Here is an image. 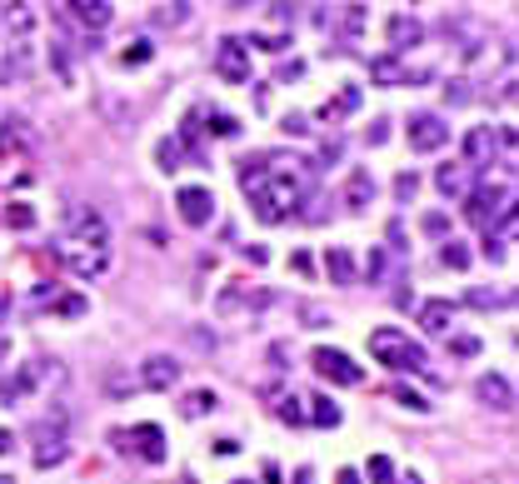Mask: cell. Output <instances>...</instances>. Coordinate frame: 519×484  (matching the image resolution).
Wrapping results in <instances>:
<instances>
[{
  "label": "cell",
  "mask_w": 519,
  "mask_h": 484,
  "mask_svg": "<svg viewBox=\"0 0 519 484\" xmlns=\"http://www.w3.org/2000/svg\"><path fill=\"white\" fill-rule=\"evenodd\" d=\"M240 185H245L250 205H255V215L265 220V225H280V220H290L295 210H300V175L295 170H270V165L245 160Z\"/></svg>",
  "instance_id": "6da1fadb"
},
{
  "label": "cell",
  "mask_w": 519,
  "mask_h": 484,
  "mask_svg": "<svg viewBox=\"0 0 519 484\" xmlns=\"http://www.w3.org/2000/svg\"><path fill=\"white\" fill-rule=\"evenodd\" d=\"M369 355H375L379 365H389V370H424V350L405 330H389V324L369 334Z\"/></svg>",
  "instance_id": "7a4b0ae2"
},
{
  "label": "cell",
  "mask_w": 519,
  "mask_h": 484,
  "mask_svg": "<svg viewBox=\"0 0 519 484\" xmlns=\"http://www.w3.org/2000/svg\"><path fill=\"white\" fill-rule=\"evenodd\" d=\"M310 365H314V375H320V379H330V385H345V389H355L360 379H365V370H360L355 360L345 355V350H330V344H320V350H314Z\"/></svg>",
  "instance_id": "3957f363"
},
{
  "label": "cell",
  "mask_w": 519,
  "mask_h": 484,
  "mask_svg": "<svg viewBox=\"0 0 519 484\" xmlns=\"http://www.w3.org/2000/svg\"><path fill=\"white\" fill-rule=\"evenodd\" d=\"M175 205H180V220L190 230H205L210 220H215V195H210L205 185H185V190L175 195Z\"/></svg>",
  "instance_id": "277c9868"
},
{
  "label": "cell",
  "mask_w": 519,
  "mask_h": 484,
  "mask_svg": "<svg viewBox=\"0 0 519 484\" xmlns=\"http://www.w3.org/2000/svg\"><path fill=\"white\" fill-rule=\"evenodd\" d=\"M70 240L65 245H80V250H105L110 245V225L105 215H96V210H70Z\"/></svg>",
  "instance_id": "5b68a950"
},
{
  "label": "cell",
  "mask_w": 519,
  "mask_h": 484,
  "mask_svg": "<svg viewBox=\"0 0 519 484\" xmlns=\"http://www.w3.org/2000/svg\"><path fill=\"white\" fill-rule=\"evenodd\" d=\"M215 76L220 80H230V86H245L250 80V55H245V41H220L215 45Z\"/></svg>",
  "instance_id": "8992f818"
},
{
  "label": "cell",
  "mask_w": 519,
  "mask_h": 484,
  "mask_svg": "<svg viewBox=\"0 0 519 484\" xmlns=\"http://www.w3.org/2000/svg\"><path fill=\"white\" fill-rule=\"evenodd\" d=\"M509 200H514V190H509V185H485V190H475V195H469L465 215H469V220H479V225H485V220L505 215V210H509Z\"/></svg>",
  "instance_id": "52a82bcc"
},
{
  "label": "cell",
  "mask_w": 519,
  "mask_h": 484,
  "mask_svg": "<svg viewBox=\"0 0 519 484\" xmlns=\"http://www.w3.org/2000/svg\"><path fill=\"white\" fill-rule=\"evenodd\" d=\"M405 135H410V151L430 155V151H444V141H450V125H444L440 115H414Z\"/></svg>",
  "instance_id": "ba28073f"
},
{
  "label": "cell",
  "mask_w": 519,
  "mask_h": 484,
  "mask_svg": "<svg viewBox=\"0 0 519 484\" xmlns=\"http://www.w3.org/2000/svg\"><path fill=\"white\" fill-rule=\"evenodd\" d=\"M125 444L141 454L145 464H165V430L160 425H135V430H125Z\"/></svg>",
  "instance_id": "9c48e42d"
},
{
  "label": "cell",
  "mask_w": 519,
  "mask_h": 484,
  "mask_svg": "<svg viewBox=\"0 0 519 484\" xmlns=\"http://www.w3.org/2000/svg\"><path fill=\"white\" fill-rule=\"evenodd\" d=\"M0 25H5V35H15V50H25V41H31V31H35L31 0H5V11H0Z\"/></svg>",
  "instance_id": "30bf717a"
},
{
  "label": "cell",
  "mask_w": 519,
  "mask_h": 484,
  "mask_svg": "<svg viewBox=\"0 0 519 484\" xmlns=\"http://www.w3.org/2000/svg\"><path fill=\"white\" fill-rule=\"evenodd\" d=\"M65 265H70V275H80V280H96V275H105V269H110V250L65 245Z\"/></svg>",
  "instance_id": "8fae6325"
},
{
  "label": "cell",
  "mask_w": 519,
  "mask_h": 484,
  "mask_svg": "<svg viewBox=\"0 0 519 484\" xmlns=\"http://www.w3.org/2000/svg\"><path fill=\"white\" fill-rule=\"evenodd\" d=\"M475 395H479V405L499 409V415H509V409H514V385H509L505 375H479Z\"/></svg>",
  "instance_id": "7c38bea8"
},
{
  "label": "cell",
  "mask_w": 519,
  "mask_h": 484,
  "mask_svg": "<svg viewBox=\"0 0 519 484\" xmlns=\"http://www.w3.org/2000/svg\"><path fill=\"white\" fill-rule=\"evenodd\" d=\"M175 379H180V365H175L170 355H150L141 365V385L145 389H175Z\"/></svg>",
  "instance_id": "4fadbf2b"
},
{
  "label": "cell",
  "mask_w": 519,
  "mask_h": 484,
  "mask_svg": "<svg viewBox=\"0 0 519 484\" xmlns=\"http://www.w3.org/2000/svg\"><path fill=\"white\" fill-rule=\"evenodd\" d=\"M70 21H80L86 31H105L115 11H110V0H70Z\"/></svg>",
  "instance_id": "5bb4252c"
},
{
  "label": "cell",
  "mask_w": 519,
  "mask_h": 484,
  "mask_svg": "<svg viewBox=\"0 0 519 484\" xmlns=\"http://www.w3.org/2000/svg\"><path fill=\"white\" fill-rule=\"evenodd\" d=\"M385 35H389V45H395V50H414V45L424 41V25L414 21V15H395V21L385 25Z\"/></svg>",
  "instance_id": "9a60e30c"
},
{
  "label": "cell",
  "mask_w": 519,
  "mask_h": 484,
  "mask_svg": "<svg viewBox=\"0 0 519 484\" xmlns=\"http://www.w3.org/2000/svg\"><path fill=\"white\" fill-rule=\"evenodd\" d=\"M420 324H424L430 334H450L454 305H450V300H424V305H420Z\"/></svg>",
  "instance_id": "2e32d148"
},
{
  "label": "cell",
  "mask_w": 519,
  "mask_h": 484,
  "mask_svg": "<svg viewBox=\"0 0 519 484\" xmlns=\"http://www.w3.org/2000/svg\"><path fill=\"white\" fill-rule=\"evenodd\" d=\"M324 275H330L335 285H355V260H350L345 245H330V250H324Z\"/></svg>",
  "instance_id": "e0dca14e"
},
{
  "label": "cell",
  "mask_w": 519,
  "mask_h": 484,
  "mask_svg": "<svg viewBox=\"0 0 519 484\" xmlns=\"http://www.w3.org/2000/svg\"><path fill=\"white\" fill-rule=\"evenodd\" d=\"M489 155H495V130L489 125H475L465 135V165H485Z\"/></svg>",
  "instance_id": "ac0fdd59"
},
{
  "label": "cell",
  "mask_w": 519,
  "mask_h": 484,
  "mask_svg": "<svg viewBox=\"0 0 519 484\" xmlns=\"http://www.w3.org/2000/svg\"><path fill=\"white\" fill-rule=\"evenodd\" d=\"M35 379H41V370H21V375L0 379V405H15V399H25L35 389Z\"/></svg>",
  "instance_id": "d6986e66"
},
{
  "label": "cell",
  "mask_w": 519,
  "mask_h": 484,
  "mask_svg": "<svg viewBox=\"0 0 519 484\" xmlns=\"http://www.w3.org/2000/svg\"><path fill=\"white\" fill-rule=\"evenodd\" d=\"M305 405H310V415H305L310 425H320V430H335L340 425V405L330 395H314V399H305Z\"/></svg>",
  "instance_id": "ffe728a7"
},
{
  "label": "cell",
  "mask_w": 519,
  "mask_h": 484,
  "mask_svg": "<svg viewBox=\"0 0 519 484\" xmlns=\"http://www.w3.org/2000/svg\"><path fill=\"white\" fill-rule=\"evenodd\" d=\"M369 76H375L379 86H405V80H410V70H405V65L395 60V55H379V60L369 65Z\"/></svg>",
  "instance_id": "44dd1931"
},
{
  "label": "cell",
  "mask_w": 519,
  "mask_h": 484,
  "mask_svg": "<svg viewBox=\"0 0 519 484\" xmlns=\"http://www.w3.org/2000/svg\"><path fill=\"white\" fill-rule=\"evenodd\" d=\"M434 185H440L444 195H465V185H469V165H440Z\"/></svg>",
  "instance_id": "7402d4cb"
},
{
  "label": "cell",
  "mask_w": 519,
  "mask_h": 484,
  "mask_svg": "<svg viewBox=\"0 0 519 484\" xmlns=\"http://www.w3.org/2000/svg\"><path fill=\"white\" fill-rule=\"evenodd\" d=\"M220 405V399L215 395H210V389H190V395H185V420H205V415H210V409H215Z\"/></svg>",
  "instance_id": "603a6c76"
},
{
  "label": "cell",
  "mask_w": 519,
  "mask_h": 484,
  "mask_svg": "<svg viewBox=\"0 0 519 484\" xmlns=\"http://www.w3.org/2000/svg\"><path fill=\"white\" fill-rule=\"evenodd\" d=\"M360 110V86H345L330 105H324V120H340V115H355Z\"/></svg>",
  "instance_id": "cb8c5ba5"
},
{
  "label": "cell",
  "mask_w": 519,
  "mask_h": 484,
  "mask_svg": "<svg viewBox=\"0 0 519 484\" xmlns=\"http://www.w3.org/2000/svg\"><path fill=\"white\" fill-rule=\"evenodd\" d=\"M345 200L355 205V210H365V205H369V175H365V170H355V175H350V190H345Z\"/></svg>",
  "instance_id": "d4e9b609"
},
{
  "label": "cell",
  "mask_w": 519,
  "mask_h": 484,
  "mask_svg": "<svg viewBox=\"0 0 519 484\" xmlns=\"http://www.w3.org/2000/svg\"><path fill=\"white\" fill-rule=\"evenodd\" d=\"M5 225H11V230H35V210H31V205H21V200H15L11 210H5Z\"/></svg>",
  "instance_id": "484cf974"
},
{
  "label": "cell",
  "mask_w": 519,
  "mask_h": 484,
  "mask_svg": "<svg viewBox=\"0 0 519 484\" xmlns=\"http://www.w3.org/2000/svg\"><path fill=\"white\" fill-rule=\"evenodd\" d=\"M365 474H369V484H395V464H389V454H375Z\"/></svg>",
  "instance_id": "4316f807"
},
{
  "label": "cell",
  "mask_w": 519,
  "mask_h": 484,
  "mask_svg": "<svg viewBox=\"0 0 519 484\" xmlns=\"http://www.w3.org/2000/svg\"><path fill=\"white\" fill-rule=\"evenodd\" d=\"M440 260H444V265H450V269H465V265H469V250L460 245V240H450V245L440 250Z\"/></svg>",
  "instance_id": "83f0119b"
},
{
  "label": "cell",
  "mask_w": 519,
  "mask_h": 484,
  "mask_svg": "<svg viewBox=\"0 0 519 484\" xmlns=\"http://www.w3.org/2000/svg\"><path fill=\"white\" fill-rule=\"evenodd\" d=\"M60 460H65V440L41 444V450H35V464H41V470H50V464H60Z\"/></svg>",
  "instance_id": "f1b7e54d"
},
{
  "label": "cell",
  "mask_w": 519,
  "mask_h": 484,
  "mask_svg": "<svg viewBox=\"0 0 519 484\" xmlns=\"http://www.w3.org/2000/svg\"><path fill=\"white\" fill-rule=\"evenodd\" d=\"M450 355H460V360L479 355V340H475V334H450Z\"/></svg>",
  "instance_id": "f546056e"
},
{
  "label": "cell",
  "mask_w": 519,
  "mask_h": 484,
  "mask_svg": "<svg viewBox=\"0 0 519 484\" xmlns=\"http://www.w3.org/2000/svg\"><path fill=\"white\" fill-rule=\"evenodd\" d=\"M55 315L76 320V315H86V300H80V295H60V300H55Z\"/></svg>",
  "instance_id": "4dcf8cb0"
},
{
  "label": "cell",
  "mask_w": 519,
  "mask_h": 484,
  "mask_svg": "<svg viewBox=\"0 0 519 484\" xmlns=\"http://www.w3.org/2000/svg\"><path fill=\"white\" fill-rule=\"evenodd\" d=\"M300 405H305V399L285 395V399H280V420H285V425H300V420H305V409H300Z\"/></svg>",
  "instance_id": "1f68e13d"
},
{
  "label": "cell",
  "mask_w": 519,
  "mask_h": 484,
  "mask_svg": "<svg viewBox=\"0 0 519 484\" xmlns=\"http://www.w3.org/2000/svg\"><path fill=\"white\" fill-rule=\"evenodd\" d=\"M150 41H135V45H130V50L125 55H120V65H145V60H150Z\"/></svg>",
  "instance_id": "d6a6232c"
},
{
  "label": "cell",
  "mask_w": 519,
  "mask_h": 484,
  "mask_svg": "<svg viewBox=\"0 0 519 484\" xmlns=\"http://www.w3.org/2000/svg\"><path fill=\"white\" fill-rule=\"evenodd\" d=\"M340 31H345L350 41H360V31H365V11H360V5H355V11H345V21H340Z\"/></svg>",
  "instance_id": "836d02e7"
},
{
  "label": "cell",
  "mask_w": 519,
  "mask_h": 484,
  "mask_svg": "<svg viewBox=\"0 0 519 484\" xmlns=\"http://www.w3.org/2000/svg\"><path fill=\"white\" fill-rule=\"evenodd\" d=\"M469 305H479V310H495V305H509V295H495V290H469Z\"/></svg>",
  "instance_id": "e575fe53"
},
{
  "label": "cell",
  "mask_w": 519,
  "mask_h": 484,
  "mask_svg": "<svg viewBox=\"0 0 519 484\" xmlns=\"http://www.w3.org/2000/svg\"><path fill=\"white\" fill-rule=\"evenodd\" d=\"M395 195H400V205H410V200H414V195H420V180H414V175H410V170H405V175H400V180H395Z\"/></svg>",
  "instance_id": "d590c367"
},
{
  "label": "cell",
  "mask_w": 519,
  "mask_h": 484,
  "mask_svg": "<svg viewBox=\"0 0 519 484\" xmlns=\"http://www.w3.org/2000/svg\"><path fill=\"white\" fill-rule=\"evenodd\" d=\"M205 130H210V135H225V141H230V135H235L240 125H235V115H210V125H205Z\"/></svg>",
  "instance_id": "8d00e7d4"
},
{
  "label": "cell",
  "mask_w": 519,
  "mask_h": 484,
  "mask_svg": "<svg viewBox=\"0 0 519 484\" xmlns=\"http://www.w3.org/2000/svg\"><path fill=\"white\" fill-rule=\"evenodd\" d=\"M385 275H389V260H385V250H375V255H369V280L385 285Z\"/></svg>",
  "instance_id": "74e56055"
},
{
  "label": "cell",
  "mask_w": 519,
  "mask_h": 484,
  "mask_svg": "<svg viewBox=\"0 0 519 484\" xmlns=\"http://www.w3.org/2000/svg\"><path fill=\"white\" fill-rule=\"evenodd\" d=\"M180 141H160V160H165V170H175V165H180Z\"/></svg>",
  "instance_id": "f35d334b"
},
{
  "label": "cell",
  "mask_w": 519,
  "mask_h": 484,
  "mask_svg": "<svg viewBox=\"0 0 519 484\" xmlns=\"http://www.w3.org/2000/svg\"><path fill=\"white\" fill-rule=\"evenodd\" d=\"M395 399H400L405 409H420V415H424V409H430V405H424L420 395H414V389H395Z\"/></svg>",
  "instance_id": "ab89813d"
},
{
  "label": "cell",
  "mask_w": 519,
  "mask_h": 484,
  "mask_svg": "<svg viewBox=\"0 0 519 484\" xmlns=\"http://www.w3.org/2000/svg\"><path fill=\"white\" fill-rule=\"evenodd\" d=\"M485 260H505V235H489L485 240Z\"/></svg>",
  "instance_id": "60d3db41"
},
{
  "label": "cell",
  "mask_w": 519,
  "mask_h": 484,
  "mask_svg": "<svg viewBox=\"0 0 519 484\" xmlns=\"http://www.w3.org/2000/svg\"><path fill=\"white\" fill-rule=\"evenodd\" d=\"M285 130H290V135H305V130H310V120H305V115H285Z\"/></svg>",
  "instance_id": "b9f144b4"
},
{
  "label": "cell",
  "mask_w": 519,
  "mask_h": 484,
  "mask_svg": "<svg viewBox=\"0 0 519 484\" xmlns=\"http://www.w3.org/2000/svg\"><path fill=\"white\" fill-rule=\"evenodd\" d=\"M444 225H450L444 215H424V230H430V235H444Z\"/></svg>",
  "instance_id": "7bdbcfd3"
},
{
  "label": "cell",
  "mask_w": 519,
  "mask_h": 484,
  "mask_svg": "<svg viewBox=\"0 0 519 484\" xmlns=\"http://www.w3.org/2000/svg\"><path fill=\"white\" fill-rule=\"evenodd\" d=\"M11 450H15V434H11V430H0V460H5Z\"/></svg>",
  "instance_id": "ee69618b"
},
{
  "label": "cell",
  "mask_w": 519,
  "mask_h": 484,
  "mask_svg": "<svg viewBox=\"0 0 519 484\" xmlns=\"http://www.w3.org/2000/svg\"><path fill=\"white\" fill-rule=\"evenodd\" d=\"M215 454H240V440H215Z\"/></svg>",
  "instance_id": "f6af8a7d"
},
{
  "label": "cell",
  "mask_w": 519,
  "mask_h": 484,
  "mask_svg": "<svg viewBox=\"0 0 519 484\" xmlns=\"http://www.w3.org/2000/svg\"><path fill=\"white\" fill-rule=\"evenodd\" d=\"M335 484H365V479H360L355 470H340V474H335Z\"/></svg>",
  "instance_id": "bcb514c9"
},
{
  "label": "cell",
  "mask_w": 519,
  "mask_h": 484,
  "mask_svg": "<svg viewBox=\"0 0 519 484\" xmlns=\"http://www.w3.org/2000/svg\"><path fill=\"white\" fill-rule=\"evenodd\" d=\"M5 310H11V295L0 290V320H5Z\"/></svg>",
  "instance_id": "7dc6e473"
},
{
  "label": "cell",
  "mask_w": 519,
  "mask_h": 484,
  "mask_svg": "<svg viewBox=\"0 0 519 484\" xmlns=\"http://www.w3.org/2000/svg\"><path fill=\"white\" fill-rule=\"evenodd\" d=\"M230 5H235V11H250V5H260V0H230Z\"/></svg>",
  "instance_id": "c3c4849f"
},
{
  "label": "cell",
  "mask_w": 519,
  "mask_h": 484,
  "mask_svg": "<svg viewBox=\"0 0 519 484\" xmlns=\"http://www.w3.org/2000/svg\"><path fill=\"white\" fill-rule=\"evenodd\" d=\"M310 479H314V474H310V470H300V474H295V484H310Z\"/></svg>",
  "instance_id": "681fc988"
},
{
  "label": "cell",
  "mask_w": 519,
  "mask_h": 484,
  "mask_svg": "<svg viewBox=\"0 0 519 484\" xmlns=\"http://www.w3.org/2000/svg\"><path fill=\"white\" fill-rule=\"evenodd\" d=\"M5 355H11V344H5V340H0V360H5Z\"/></svg>",
  "instance_id": "f907efd6"
},
{
  "label": "cell",
  "mask_w": 519,
  "mask_h": 484,
  "mask_svg": "<svg viewBox=\"0 0 519 484\" xmlns=\"http://www.w3.org/2000/svg\"><path fill=\"white\" fill-rule=\"evenodd\" d=\"M230 484H255V479H230Z\"/></svg>",
  "instance_id": "816d5d0a"
}]
</instances>
